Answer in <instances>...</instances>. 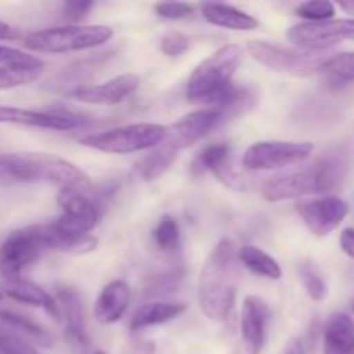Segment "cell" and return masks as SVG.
<instances>
[{
  "label": "cell",
  "instance_id": "f546056e",
  "mask_svg": "<svg viewBox=\"0 0 354 354\" xmlns=\"http://www.w3.org/2000/svg\"><path fill=\"white\" fill-rule=\"evenodd\" d=\"M152 237H154L156 245H158L161 251L165 252L175 251L180 241L178 221H176L173 216H169V214L161 216V220H159L158 225H156L154 232H152Z\"/></svg>",
  "mask_w": 354,
  "mask_h": 354
},
{
  "label": "cell",
  "instance_id": "30bf717a",
  "mask_svg": "<svg viewBox=\"0 0 354 354\" xmlns=\"http://www.w3.org/2000/svg\"><path fill=\"white\" fill-rule=\"evenodd\" d=\"M45 249L41 225L14 232L0 248V273L7 280L19 279L21 272L37 261Z\"/></svg>",
  "mask_w": 354,
  "mask_h": 354
},
{
  "label": "cell",
  "instance_id": "5b68a950",
  "mask_svg": "<svg viewBox=\"0 0 354 354\" xmlns=\"http://www.w3.org/2000/svg\"><path fill=\"white\" fill-rule=\"evenodd\" d=\"M113 28L106 24H83V26H55L33 31L24 37V47L35 52L64 54L99 47L113 38Z\"/></svg>",
  "mask_w": 354,
  "mask_h": 354
},
{
  "label": "cell",
  "instance_id": "ac0fdd59",
  "mask_svg": "<svg viewBox=\"0 0 354 354\" xmlns=\"http://www.w3.org/2000/svg\"><path fill=\"white\" fill-rule=\"evenodd\" d=\"M57 306L61 318L64 317L66 334L69 341L75 342L80 348L88 346V332H86L85 310H83L82 297L71 289H61L57 292Z\"/></svg>",
  "mask_w": 354,
  "mask_h": 354
},
{
  "label": "cell",
  "instance_id": "6da1fadb",
  "mask_svg": "<svg viewBox=\"0 0 354 354\" xmlns=\"http://www.w3.org/2000/svg\"><path fill=\"white\" fill-rule=\"evenodd\" d=\"M349 168L351 156L348 151L330 152L306 168L266 180L261 187V196L268 203H282L317 194H328L344 182Z\"/></svg>",
  "mask_w": 354,
  "mask_h": 354
},
{
  "label": "cell",
  "instance_id": "7bdbcfd3",
  "mask_svg": "<svg viewBox=\"0 0 354 354\" xmlns=\"http://www.w3.org/2000/svg\"><path fill=\"white\" fill-rule=\"evenodd\" d=\"M93 354H107V353H104V351H95Z\"/></svg>",
  "mask_w": 354,
  "mask_h": 354
},
{
  "label": "cell",
  "instance_id": "7c38bea8",
  "mask_svg": "<svg viewBox=\"0 0 354 354\" xmlns=\"http://www.w3.org/2000/svg\"><path fill=\"white\" fill-rule=\"evenodd\" d=\"M0 123L19 124V127L45 128L54 131H69L82 128L88 123L82 114L71 111H41V109H24L16 106H2L0 104Z\"/></svg>",
  "mask_w": 354,
  "mask_h": 354
},
{
  "label": "cell",
  "instance_id": "2e32d148",
  "mask_svg": "<svg viewBox=\"0 0 354 354\" xmlns=\"http://www.w3.org/2000/svg\"><path fill=\"white\" fill-rule=\"evenodd\" d=\"M272 310L268 303L258 296H248L242 303L241 332L245 353L259 354L265 348Z\"/></svg>",
  "mask_w": 354,
  "mask_h": 354
},
{
  "label": "cell",
  "instance_id": "ee69618b",
  "mask_svg": "<svg viewBox=\"0 0 354 354\" xmlns=\"http://www.w3.org/2000/svg\"><path fill=\"white\" fill-rule=\"evenodd\" d=\"M0 301H2V292H0Z\"/></svg>",
  "mask_w": 354,
  "mask_h": 354
},
{
  "label": "cell",
  "instance_id": "8d00e7d4",
  "mask_svg": "<svg viewBox=\"0 0 354 354\" xmlns=\"http://www.w3.org/2000/svg\"><path fill=\"white\" fill-rule=\"evenodd\" d=\"M154 10L159 17L176 21L189 17L194 12V7L185 2H159L154 3Z\"/></svg>",
  "mask_w": 354,
  "mask_h": 354
},
{
  "label": "cell",
  "instance_id": "1f68e13d",
  "mask_svg": "<svg viewBox=\"0 0 354 354\" xmlns=\"http://www.w3.org/2000/svg\"><path fill=\"white\" fill-rule=\"evenodd\" d=\"M297 16L304 17L306 23H322V21L334 19L335 6L327 0H311L296 7Z\"/></svg>",
  "mask_w": 354,
  "mask_h": 354
},
{
  "label": "cell",
  "instance_id": "60d3db41",
  "mask_svg": "<svg viewBox=\"0 0 354 354\" xmlns=\"http://www.w3.org/2000/svg\"><path fill=\"white\" fill-rule=\"evenodd\" d=\"M282 354H306V349H304L301 339H290L286 344V349H283Z\"/></svg>",
  "mask_w": 354,
  "mask_h": 354
},
{
  "label": "cell",
  "instance_id": "e0dca14e",
  "mask_svg": "<svg viewBox=\"0 0 354 354\" xmlns=\"http://www.w3.org/2000/svg\"><path fill=\"white\" fill-rule=\"evenodd\" d=\"M131 290L123 280H113L100 290L93 306V317L100 325L116 324L127 313Z\"/></svg>",
  "mask_w": 354,
  "mask_h": 354
},
{
  "label": "cell",
  "instance_id": "3957f363",
  "mask_svg": "<svg viewBox=\"0 0 354 354\" xmlns=\"http://www.w3.org/2000/svg\"><path fill=\"white\" fill-rule=\"evenodd\" d=\"M0 173L19 182H47L59 189L93 192L88 175L68 159L40 152L0 154Z\"/></svg>",
  "mask_w": 354,
  "mask_h": 354
},
{
  "label": "cell",
  "instance_id": "f35d334b",
  "mask_svg": "<svg viewBox=\"0 0 354 354\" xmlns=\"http://www.w3.org/2000/svg\"><path fill=\"white\" fill-rule=\"evenodd\" d=\"M339 244H341L342 252L349 258L354 259V228H346L342 230L341 237H339Z\"/></svg>",
  "mask_w": 354,
  "mask_h": 354
},
{
  "label": "cell",
  "instance_id": "8fae6325",
  "mask_svg": "<svg viewBox=\"0 0 354 354\" xmlns=\"http://www.w3.org/2000/svg\"><path fill=\"white\" fill-rule=\"evenodd\" d=\"M296 47L308 52H322L339 41L354 38V19H328L322 23H301L287 31Z\"/></svg>",
  "mask_w": 354,
  "mask_h": 354
},
{
  "label": "cell",
  "instance_id": "ba28073f",
  "mask_svg": "<svg viewBox=\"0 0 354 354\" xmlns=\"http://www.w3.org/2000/svg\"><path fill=\"white\" fill-rule=\"evenodd\" d=\"M313 152L310 142H256L245 149L242 166L248 171H270L306 161Z\"/></svg>",
  "mask_w": 354,
  "mask_h": 354
},
{
  "label": "cell",
  "instance_id": "277c9868",
  "mask_svg": "<svg viewBox=\"0 0 354 354\" xmlns=\"http://www.w3.org/2000/svg\"><path fill=\"white\" fill-rule=\"evenodd\" d=\"M244 59V48L241 45L228 44L204 59L190 75L187 82V99L192 104H203L206 107H216L232 95L235 86L232 85L235 73Z\"/></svg>",
  "mask_w": 354,
  "mask_h": 354
},
{
  "label": "cell",
  "instance_id": "d4e9b609",
  "mask_svg": "<svg viewBox=\"0 0 354 354\" xmlns=\"http://www.w3.org/2000/svg\"><path fill=\"white\" fill-rule=\"evenodd\" d=\"M320 73L332 88L351 85L354 83V52H341V54L325 57Z\"/></svg>",
  "mask_w": 354,
  "mask_h": 354
},
{
  "label": "cell",
  "instance_id": "cb8c5ba5",
  "mask_svg": "<svg viewBox=\"0 0 354 354\" xmlns=\"http://www.w3.org/2000/svg\"><path fill=\"white\" fill-rule=\"evenodd\" d=\"M237 258L245 268L254 275L261 277V279L268 280H280L282 279V268L277 263L275 258L265 252L263 249L256 248V245H244L239 249Z\"/></svg>",
  "mask_w": 354,
  "mask_h": 354
},
{
  "label": "cell",
  "instance_id": "7a4b0ae2",
  "mask_svg": "<svg viewBox=\"0 0 354 354\" xmlns=\"http://www.w3.org/2000/svg\"><path fill=\"white\" fill-rule=\"evenodd\" d=\"M239 283V258L228 239L218 242L201 268L197 303L213 322H225L230 315Z\"/></svg>",
  "mask_w": 354,
  "mask_h": 354
},
{
  "label": "cell",
  "instance_id": "9c48e42d",
  "mask_svg": "<svg viewBox=\"0 0 354 354\" xmlns=\"http://www.w3.org/2000/svg\"><path fill=\"white\" fill-rule=\"evenodd\" d=\"M57 204L62 214L52 227L64 235H88L99 221V207L93 201V192L80 189H59Z\"/></svg>",
  "mask_w": 354,
  "mask_h": 354
},
{
  "label": "cell",
  "instance_id": "603a6c76",
  "mask_svg": "<svg viewBox=\"0 0 354 354\" xmlns=\"http://www.w3.org/2000/svg\"><path fill=\"white\" fill-rule=\"evenodd\" d=\"M41 234H44V241L47 249H54L59 252H68V254H86V252L95 251L99 245L93 235H64L61 232L55 230L52 225H41Z\"/></svg>",
  "mask_w": 354,
  "mask_h": 354
},
{
  "label": "cell",
  "instance_id": "52a82bcc",
  "mask_svg": "<svg viewBox=\"0 0 354 354\" xmlns=\"http://www.w3.org/2000/svg\"><path fill=\"white\" fill-rule=\"evenodd\" d=\"M248 52L254 61L272 71L289 73L294 76H310L320 73L325 57L320 52L297 50L282 47L265 40H252L248 44Z\"/></svg>",
  "mask_w": 354,
  "mask_h": 354
},
{
  "label": "cell",
  "instance_id": "f1b7e54d",
  "mask_svg": "<svg viewBox=\"0 0 354 354\" xmlns=\"http://www.w3.org/2000/svg\"><path fill=\"white\" fill-rule=\"evenodd\" d=\"M299 280L303 283L304 290L313 301H324L328 294L327 280L322 273L320 266L313 261H301L297 266Z\"/></svg>",
  "mask_w": 354,
  "mask_h": 354
},
{
  "label": "cell",
  "instance_id": "ab89813d",
  "mask_svg": "<svg viewBox=\"0 0 354 354\" xmlns=\"http://www.w3.org/2000/svg\"><path fill=\"white\" fill-rule=\"evenodd\" d=\"M19 38V28L12 26V24L0 21V40L3 41H12Z\"/></svg>",
  "mask_w": 354,
  "mask_h": 354
},
{
  "label": "cell",
  "instance_id": "b9f144b4",
  "mask_svg": "<svg viewBox=\"0 0 354 354\" xmlns=\"http://www.w3.org/2000/svg\"><path fill=\"white\" fill-rule=\"evenodd\" d=\"M339 7H341L346 14L354 16V2H339Z\"/></svg>",
  "mask_w": 354,
  "mask_h": 354
},
{
  "label": "cell",
  "instance_id": "ffe728a7",
  "mask_svg": "<svg viewBox=\"0 0 354 354\" xmlns=\"http://www.w3.org/2000/svg\"><path fill=\"white\" fill-rule=\"evenodd\" d=\"M203 16L207 23L214 24L218 28L234 31H251L258 28V19L251 14L237 9L228 3H214L207 2L203 6Z\"/></svg>",
  "mask_w": 354,
  "mask_h": 354
},
{
  "label": "cell",
  "instance_id": "e575fe53",
  "mask_svg": "<svg viewBox=\"0 0 354 354\" xmlns=\"http://www.w3.org/2000/svg\"><path fill=\"white\" fill-rule=\"evenodd\" d=\"M180 280H182V270H171V272L154 277L151 286H149L147 294L149 296H162V294L171 292L178 286Z\"/></svg>",
  "mask_w": 354,
  "mask_h": 354
},
{
  "label": "cell",
  "instance_id": "5bb4252c",
  "mask_svg": "<svg viewBox=\"0 0 354 354\" xmlns=\"http://www.w3.org/2000/svg\"><path fill=\"white\" fill-rule=\"evenodd\" d=\"M223 114L218 107H204V109L194 111L180 118L176 123L166 128V142L180 149L189 147L197 140L206 137L211 130L223 123Z\"/></svg>",
  "mask_w": 354,
  "mask_h": 354
},
{
  "label": "cell",
  "instance_id": "4316f807",
  "mask_svg": "<svg viewBox=\"0 0 354 354\" xmlns=\"http://www.w3.org/2000/svg\"><path fill=\"white\" fill-rule=\"evenodd\" d=\"M232 147L228 142H218V144L207 145L206 149L199 152L192 165L194 175H201V173L211 171L214 175L223 173L225 166H227L228 158H230Z\"/></svg>",
  "mask_w": 354,
  "mask_h": 354
},
{
  "label": "cell",
  "instance_id": "836d02e7",
  "mask_svg": "<svg viewBox=\"0 0 354 354\" xmlns=\"http://www.w3.org/2000/svg\"><path fill=\"white\" fill-rule=\"evenodd\" d=\"M0 354H38V351L21 335L0 332Z\"/></svg>",
  "mask_w": 354,
  "mask_h": 354
},
{
  "label": "cell",
  "instance_id": "4fadbf2b",
  "mask_svg": "<svg viewBox=\"0 0 354 354\" xmlns=\"http://www.w3.org/2000/svg\"><path fill=\"white\" fill-rule=\"evenodd\" d=\"M297 214L310 232L317 237L332 234L349 214L346 201L337 196H325L311 201H301L296 206Z\"/></svg>",
  "mask_w": 354,
  "mask_h": 354
},
{
  "label": "cell",
  "instance_id": "484cf974",
  "mask_svg": "<svg viewBox=\"0 0 354 354\" xmlns=\"http://www.w3.org/2000/svg\"><path fill=\"white\" fill-rule=\"evenodd\" d=\"M0 322L6 327H9L10 330L19 332L23 339H31V341L38 342L44 348H50L52 346V339L48 335V332L41 325H38L37 322L30 320L28 317H23L19 313H12V311H0Z\"/></svg>",
  "mask_w": 354,
  "mask_h": 354
},
{
  "label": "cell",
  "instance_id": "7402d4cb",
  "mask_svg": "<svg viewBox=\"0 0 354 354\" xmlns=\"http://www.w3.org/2000/svg\"><path fill=\"white\" fill-rule=\"evenodd\" d=\"M185 311V306L180 303H165V301H156V303L142 304L133 313L130 322L131 330H144V328L156 327L171 322L173 318L180 317Z\"/></svg>",
  "mask_w": 354,
  "mask_h": 354
},
{
  "label": "cell",
  "instance_id": "9a60e30c",
  "mask_svg": "<svg viewBox=\"0 0 354 354\" xmlns=\"http://www.w3.org/2000/svg\"><path fill=\"white\" fill-rule=\"evenodd\" d=\"M140 85V78L133 73H124V75L114 76L106 83H85V85H76L71 90L73 99L93 106H114V104L123 102L124 99L131 95Z\"/></svg>",
  "mask_w": 354,
  "mask_h": 354
},
{
  "label": "cell",
  "instance_id": "74e56055",
  "mask_svg": "<svg viewBox=\"0 0 354 354\" xmlns=\"http://www.w3.org/2000/svg\"><path fill=\"white\" fill-rule=\"evenodd\" d=\"M93 7V2H83V0H73V2L64 3V16L69 17V19L76 21L82 19L88 14V10Z\"/></svg>",
  "mask_w": 354,
  "mask_h": 354
},
{
  "label": "cell",
  "instance_id": "d6a6232c",
  "mask_svg": "<svg viewBox=\"0 0 354 354\" xmlns=\"http://www.w3.org/2000/svg\"><path fill=\"white\" fill-rule=\"evenodd\" d=\"M0 64L9 66V68H26V69H44V61L35 55L26 54L17 48L0 45Z\"/></svg>",
  "mask_w": 354,
  "mask_h": 354
},
{
  "label": "cell",
  "instance_id": "8992f818",
  "mask_svg": "<svg viewBox=\"0 0 354 354\" xmlns=\"http://www.w3.org/2000/svg\"><path fill=\"white\" fill-rule=\"evenodd\" d=\"M166 128L158 123H135L80 138V144L106 154H131L161 145Z\"/></svg>",
  "mask_w": 354,
  "mask_h": 354
},
{
  "label": "cell",
  "instance_id": "4dcf8cb0",
  "mask_svg": "<svg viewBox=\"0 0 354 354\" xmlns=\"http://www.w3.org/2000/svg\"><path fill=\"white\" fill-rule=\"evenodd\" d=\"M40 69H26V68H9V66H0V90L17 88V86L28 85L35 82L40 76Z\"/></svg>",
  "mask_w": 354,
  "mask_h": 354
},
{
  "label": "cell",
  "instance_id": "d590c367",
  "mask_svg": "<svg viewBox=\"0 0 354 354\" xmlns=\"http://www.w3.org/2000/svg\"><path fill=\"white\" fill-rule=\"evenodd\" d=\"M161 50L169 57H178V55L185 54L190 47V38L187 35L180 33V31H171V33L165 35L161 38Z\"/></svg>",
  "mask_w": 354,
  "mask_h": 354
},
{
  "label": "cell",
  "instance_id": "83f0119b",
  "mask_svg": "<svg viewBox=\"0 0 354 354\" xmlns=\"http://www.w3.org/2000/svg\"><path fill=\"white\" fill-rule=\"evenodd\" d=\"M176 156H178V149L173 147L169 142H162L161 145L154 149L147 158L142 161L140 165V175L144 180H152L159 178L162 173H166L169 169V166L175 162Z\"/></svg>",
  "mask_w": 354,
  "mask_h": 354
},
{
  "label": "cell",
  "instance_id": "f6af8a7d",
  "mask_svg": "<svg viewBox=\"0 0 354 354\" xmlns=\"http://www.w3.org/2000/svg\"><path fill=\"white\" fill-rule=\"evenodd\" d=\"M353 311H354V306H353Z\"/></svg>",
  "mask_w": 354,
  "mask_h": 354
},
{
  "label": "cell",
  "instance_id": "44dd1931",
  "mask_svg": "<svg viewBox=\"0 0 354 354\" xmlns=\"http://www.w3.org/2000/svg\"><path fill=\"white\" fill-rule=\"evenodd\" d=\"M324 354H354V322L349 315L337 313L327 322Z\"/></svg>",
  "mask_w": 354,
  "mask_h": 354
},
{
  "label": "cell",
  "instance_id": "d6986e66",
  "mask_svg": "<svg viewBox=\"0 0 354 354\" xmlns=\"http://www.w3.org/2000/svg\"><path fill=\"white\" fill-rule=\"evenodd\" d=\"M6 294L12 301H17V303L28 304V306L44 308L54 320L61 322V313H59V306L55 303V299L47 290L37 286V283L30 282V280H23L21 277L19 279L7 280Z\"/></svg>",
  "mask_w": 354,
  "mask_h": 354
}]
</instances>
